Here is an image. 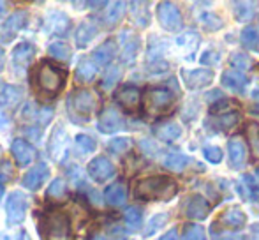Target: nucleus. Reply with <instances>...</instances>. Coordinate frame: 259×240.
<instances>
[{
  "instance_id": "nucleus-23",
  "label": "nucleus",
  "mask_w": 259,
  "mask_h": 240,
  "mask_svg": "<svg viewBox=\"0 0 259 240\" xmlns=\"http://www.w3.org/2000/svg\"><path fill=\"white\" fill-rule=\"evenodd\" d=\"M97 34V25L92 23V21H83L79 23V27L76 28V34H74V41L78 48H87L90 45L94 37Z\"/></svg>"
},
{
  "instance_id": "nucleus-28",
  "label": "nucleus",
  "mask_w": 259,
  "mask_h": 240,
  "mask_svg": "<svg viewBox=\"0 0 259 240\" xmlns=\"http://www.w3.org/2000/svg\"><path fill=\"white\" fill-rule=\"evenodd\" d=\"M238 191L243 199H250V202H252V199H257V196H259V185L254 177L243 175L242 180L238 182Z\"/></svg>"
},
{
  "instance_id": "nucleus-56",
  "label": "nucleus",
  "mask_w": 259,
  "mask_h": 240,
  "mask_svg": "<svg viewBox=\"0 0 259 240\" xmlns=\"http://www.w3.org/2000/svg\"><path fill=\"white\" fill-rule=\"evenodd\" d=\"M2 69H4V50L0 48V72H2Z\"/></svg>"
},
{
  "instance_id": "nucleus-37",
  "label": "nucleus",
  "mask_w": 259,
  "mask_h": 240,
  "mask_svg": "<svg viewBox=\"0 0 259 240\" xmlns=\"http://www.w3.org/2000/svg\"><path fill=\"white\" fill-rule=\"evenodd\" d=\"M182 240H206V231L203 226L194 223L185 224L184 233H182Z\"/></svg>"
},
{
  "instance_id": "nucleus-34",
  "label": "nucleus",
  "mask_w": 259,
  "mask_h": 240,
  "mask_svg": "<svg viewBox=\"0 0 259 240\" xmlns=\"http://www.w3.org/2000/svg\"><path fill=\"white\" fill-rule=\"evenodd\" d=\"M238 122H240V115H238V113H235V111H231V113L219 115L217 118H213V126L217 127V129L224 131V133L231 131L233 127H235Z\"/></svg>"
},
{
  "instance_id": "nucleus-16",
  "label": "nucleus",
  "mask_w": 259,
  "mask_h": 240,
  "mask_svg": "<svg viewBox=\"0 0 259 240\" xmlns=\"http://www.w3.org/2000/svg\"><path fill=\"white\" fill-rule=\"evenodd\" d=\"M221 83L228 90H231V92L243 94V92H245V89H247V83H249V79H247V76L243 74V72L236 71V69H229V71L222 72Z\"/></svg>"
},
{
  "instance_id": "nucleus-43",
  "label": "nucleus",
  "mask_w": 259,
  "mask_h": 240,
  "mask_svg": "<svg viewBox=\"0 0 259 240\" xmlns=\"http://www.w3.org/2000/svg\"><path fill=\"white\" fill-rule=\"evenodd\" d=\"M120 76H122V69H120L118 65L109 67L108 72H106L104 78H103V89H111V87L120 79Z\"/></svg>"
},
{
  "instance_id": "nucleus-13",
  "label": "nucleus",
  "mask_w": 259,
  "mask_h": 240,
  "mask_svg": "<svg viewBox=\"0 0 259 240\" xmlns=\"http://www.w3.org/2000/svg\"><path fill=\"white\" fill-rule=\"evenodd\" d=\"M115 99L122 108H125V110H129V111H134L140 106L141 92H140V89L134 85H123L122 89L116 90Z\"/></svg>"
},
{
  "instance_id": "nucleus-12",
  "label": "nucleus",
  "mask_w": 259,
  "mask_h": 240,
  "mask_svg": "<svg viewBox=\"0 0 259 240\" xmlns=\"http://www.w3.org/2000/svg\"><path fill=\"white\" fill-rule=\"evenodd\" d=\"M97 127H99V131L104 134L118 133L120 129H123V118H122V115L118 113V110H115V108H106L103 113H101Z\"/></svg>"
},
{
  "instance_id": "nucleus-53",
  "label": "nucleus",
  "mask_w": 259,
  "mask_h": 240,
  "mask_svg": "<svg viewBox=\"0 0 259 240\" xmlns=\"http://www.w3.org/2000/svg\"><path fill=\"white\" fill-rule=\"evenodd\" d=\"M7 126H9V117L0 110V129H6Z\"/></svg>"
},
{
  "instance_id": "nucleus-26",
  "label": "nucleus",
  "mask_w": 259,
  "mask_h": 240,
  "mask_svg": "<svg viewBox=\"0 0 259 240\" xmlns=\"http://www.w3.org/2000/svg\"><path fill=\"white\" fill-rule=\"evenodd\" d=\"M154 134L162 141H175L182 136V127L177 122H164L160 126H155Z\"/></svg>"
},
{
  "instance_id": "nucleus-20",
  "label": "nucleus",
  "mask_w": 259,
  "mask_h": 240,
  "mask_svg": "<svg viewBox=\"0 0 259 240\" xmlns=\"http://www.w3.org/2000/svg\"><path fill=\"white\" fill-rule=\"evenodd\" d=\"M11 152H13V157L16 159L18 166H27L34 161L35 150L30 143H27L25 140H14L11 145Z\"/></svg>"
},
{
  "instance_id": "nucleus-39",
  "label": "nucleus",
  "mask_w": 259,
  "mask_h": 240,
  "mask_svg": "<svg viewBox=\"0 0 259 240\" xmlns=\"http://www.w3.org/2000/svg\"><path fill=\"white\" fill-rule=\"evenodd\" d=\"M131 147H133V141H131L129 138H115V140H111L108 143L109 152L115 155L125 154V152L131 150Z\"/></svg>"
},
{
  "instance_id": "nucleus-11",
  "label": "nucleus",
  "mask_w": 259,
  "mask_h": 240,
  "mask_svg": "<svg viewBox=\"0 0 259 240\" xmlns=\"http://www.w3.org/2000/svg\"><path fill=\"white\" fill-rule=\"evenodd\" d=\"M180 74L185 87L191 90L203 89L213 82V71L210 69H182Z\"/></svg>"
},
{
  "instance_id": "nucleus-3",
  "label": "nucleus",
  "mask_w": 259,
  "mask_h": 240,
  "mask_svg": "<svg viewBox=\"0 0 259 240\" xmlns=\"http://www.w3.org/2000/svg\"><path fill=\"white\" fill-rule=\"evenodd\" d=\"M45 238L46 240H74L71 230V219L62 210H55L45 219Z\"/></svg>"
},
{
  "instance_id": "nucleus-21",
  "label": "nucleus",
  "mask_w": 259,
  "mask_h": 240,
  "mask_svg": "<svg viewBox=\"0 0 259 240\" xmlns=\"http://www.w3.org/2000/svg\"><path fill=\"white\" fill-rule=\"evenodd\" d=\"M34 55H35L34 45H30V43H20V45H16V48L13 50L14 67L21 69V71L27 69L30 65L32 59H34Z\"/></svg>"
},
{
  "instance_id": "nucleus-59",
  "label": "nucleus",
  "mask_w": 259,
  "mask_h": 240,
  "mask_svg": "<svg viewBox=\"0 0 259 240\" xmlns=\"http://www.w3.org/2000/svg\"><path fill=\"white\" fill-rule=\"evenodd\" d=\"M0 240H9V238H7L6 235H2V233H0Z\"/></svg>"
},
{
  "instance_id": "nucleus-54",
  "label": "nucleus",
  "mask_w": 259,
  "mask_h": 240,
  "mask_svg": "<svg viewBox=\"0 0 259 240\" xmlns=\"http://www.w3.org/2000/svg\"><path fill=\"white\" fill-rule=\"evenodd\" d=\"M250 240H259V223L250 226Z\"/></svg>"
},
{
  "instance_id": "nucleus-6",
  "label": "nucleus",
  "mask_w": 259,
  "mask_h": 240,
  "mask_svg": "<svg viewBox=\"0 0 259 240\" xmlns=\"http://www.w3.org/2000/svg\"><path fill=\"white\" fill-rule=\"evenodd\" d=\"M28 209V198L27 194L16 191L7 198L6 202V214H7V224L14 226V224H21L27 217Z\"/></svg>"
},
{
  "instance_id": "nucleus-38",
  "label": "nucleus",
  "mask_w": 259,
  "mask_h": 240,
  "mask_svg": "<svg viewBox=\"0 0 259 240\" xmlns=\"http://www.w3.org/2000/svg\"><path fill=\"white\" fill-rule=\"evenodd\" d=\"M48 53L52 57L58 60H69L72 55L71 48H69V45H65V43L62 41H57V43H52V45L48 46Z\"/></svg>"
},
{
  "instance_id": "nucleus-14",
  "label": "nucleus",
  "mask_w": 259,
  "mask_h": 240,
  "mask_svg": "<svg viewBox=\"0 0 259 240\" xmlns=\"http://www.w3.org/2000/svg\"><path fill=\"white\" fill-rule=\"evenodd\" d=\"M211 207L203 196L194 194L185 202V214H187L189 219L192 221H201L210 214Z\"/></svg>"
},
{
  "instance_id": "nucleus-47",
  "label": "nucleus",
  "mask_w": 259,
  "mask_h": 240,
  "mask_svg": "<svg viewBox=\"0 0 259 240\" xmlns=\"http://www.w3.org/2000/svg\"><path fill=\"white\" fill-rule=\"evenodd\" d=\"M203 152H205L206 161L211 163V165H217V163L222 161V150L219 147H206Z\"/></svg>"
},
{
  "instance_id": "nucleus-49",
  "label": "nucleus",
  "mask_w": 259,
  "mask_h": 240,
  "mask_svg": "<svg viewBox=\"0 0 259 240\" xmlns=\"http://www.w3.org/2000/svg\"><path fill=\"white\" fill-rule=\"evenodd\" d=\"M53 118V110L52 108H39L37 117H35V122H39L41 126H46L50 120Z\"/></svg>"
},
{
  "instance_id": "nucleus-1",
  "label": "nucleus",
  "mask_w": 259,
  "mask_h": 240,
  "mask_svg": "<svg viewBox=\"0 0 259 240\" xmlns=\"http://www.w3.org/2000/svg\"><path fill=\"white\" fill-rule=\"evenodd\" d=\"M177 182L164 175L140 179L134 184V196L143 202H167L177 194Z\"/></svg>"
},
{
  "instance_id": "nucleus-61",
  "label": "nucleus",
  "mask_w": 259,
  "mask_h": 240,
  "mask_svg": "<svg viewBox=\"0 0 259 240\" xmlns=\"http://www.w3.org/2000/svg\"><path fill=\"white\" fill-rule=\"evenodd\" d=\"M96 240H106V238H101V237H99V238H96Z\"/></svg>"
},
{
  "instance_id": "nucleus-22",
  "label": "nucleus",
  "mask_w": 259,
  "mask_h": 240,
  "mask_svg": "<svg viewBox=\"0 0 259 240\" xmlns=\"http://www.w3.org/2000/svg\"><path fill=\"white\" fill-rule=\"evenodd\" d=\"M23 97V90L16 85L0 82V106H14Z\"/></svg>"
},
{
  "instance_id": "nucleus-42",
  "label": "nucleus",
  "mask_w": 259,
  "mask_h": 240,
  "mask_svg": "<svg viewBox=\"0 0 259 240\" xmlns=\"http://www.w3.org/2000/svg\"><path fill=\"white\" fill-rule=\"evenodd\" d=\"M201 23H203V27L206 28V30H219V28H222V20L219 16H215L213 13H203L201 14Z\"/></svg>"
},
{
  "instance_id": "nucleus-7",
  "label": "nucleus",
  "mask_w": 259,
  "mask_h": 240,
  "mask_svg": "<svg viewBox=\"0 0 259 240\" xmlns=\"http://www.w3.org/2000/svg\"><path fill=\"white\" fill-rule=\"evenodd\" d=\"M157 18L162 28L169 32H177L182 28V14L175 4L171 2H160L157 6Z\"/></svg>"
},
{
  "instance_id": "nucleus-25",
  "label": "nucleus",
  "mask_w": 259,
  "mask_h": 240,
  "mask_svg": "<svg viewBox=\"0 0 259 240\" xmlns=\"http://www.w3.org/2000/svg\"><path fill=\"white\" fill-rule=\"evenodd\" d=\"M104 198L109 205L113 207H118V205H123L125 203V198H127V189L122 182H115V184L108 185V189L104 191Z\"/></svg>"
},
{
  "instance_id": "nucleus-60",
  "label": "nucleus",
  "mask_w": 259,
  "mask_h": 240,
  "mask_svg": "<svg viewBox=\"0 0 259 240\" xmlns=\"http://www.w3.org/2000/svg\"><path fill=\"white\" fill-rule=\"evenodd\" d=\"M256 175H257V182H259V168H257V172H256Z\"/></svg>"
},
{
  "instance_id": "nucleus-18",
  "label": "nucleus",
  "mask_w": 259,
  "mask_h": 240,
  "mask_svg": "<svg viewBox=\"0 0 259 240\" xmlns=\"http://www.w3.org/2000/svg\"><path fill=\"white\" fill-rule=\"evenodd\" d=\"M219 223L226 228H231V230H240V228L245 226L247 216L240 207H229L219 216Z\"/></svg>"
},
{
  "instance_id": "nucleus-52",
  "label": "nucleus",
  "mask_w": 259,
  "mask_h": 240,
  "mask_svg": "<svg viewBox=\"0 0 259 240\" xmlns=\"http://www.w3.org/2000/svg\"><path fill=\"white\" fill-rule=\"evenodd\" d=\"M159 240H178V235H177V230L175 228H171L167 233H164L162 237H160Z\"/></svg>"
},
{
  "instance_id": "nucleus-48",
  "label": "nucleus",
  "mask_w": 259,
  "mask_h": 240,
  "mask_svg": "<svg viewBox=\"0 0 259 240\" xmlns=\"http://www.w3.org/2000/svg\"><path fill=\"white\" fill-rule=\"evenodd\" d=\"M166 219H167L166 214H159V216L152 217L150 224H148V228H147V231H145V233H147V235H152L155 230H159V228L162 226L164 223H166Z\"/></svg>"
},
{
  "instance_id": "nucleus-17",
  "label": "nucleus",
  "mask_w": 259,
  "mask_h": 240,
  "mask_svg": "<svg viewBox=\"0 0 259 240\" xmlns=\"http://www.w3.org/2000/svg\"><path fill=\"white\" fill-rule=\"evenodd\" d=\"M69 27H71V20L62 11H55L45 21V30L52 35H64L69 30Z\"/></svg>"
},
{
  "instance_id": "nucleus-4",
  "label": "nucleus",
  "mask_w": 259,
  "mask_h": 240,
  "mask_svg": "<svg viewBox=\"0 0 259 240\" xmlns=\"http://www.w3.org/2000/svg\"><path fill=\"white\" fill-rule=\"evenodd\" d=\"M67 106L71 111V117L78 118V115H81L83 118H89V115L96 110L97 106V99L94 96V92L87 89H79L69 96L67 99Z\"/></svg>"
},
{
  "instance_id": "nucleus-9",
  "label": "nucleus",
  "mask_w": 259,
  "mask_h": 240,
  "mask_svg": "<svg viewBox=\"0 0 259 240\" xmlns=\"http://www.w3.org/2000/svg\"><path fill=\"white\" fill-rule=\"evenodd\" d=\"M67 143H69V138L67 133H65L64 126H57L53 129L52 136H50V143H48V154L53 161L60 163L62 159L67 155Z\"/></svg>"
},
{
  "instance_id": "nucleus-24",
  "label": "nucleus",
  "mask_w": 259,
  "mask_h": 240,
  "mask_svg": "<svg viewBox=\"0 0 259 240\" xmlns=\"http://www.w3.org/2000/svg\"><path fill=\"white\" fill-rule=\"evenodd\" d=\"M115 55H116V41L115 39H108V41H104L103 45L97 46L96 52L92 53L96 64H99V65H108L109 62L115 59Z\"/></svg>"
},
{
  "instance_id": "nucleus-2",
  "label": "nucleus",
  "mask_w": 259,
  "mask_h": 240,
  "mask_svg": "<svg viewBox=\"0 0 259 240\" xmlns=\"http://www.w3.org/2000/svg\"><path fill=\"white\" fill-rule=\"evenodd\" d=\"M65 79H67V72L64 69H58L52 65L50 62H41L35 69V82L37 87L42 92L50 94H58L65 87Z\"/></svg>"
},
{
  "instance_id": "nucleus-50",
  "label": "nucleus",
  "mask_w": 259,
  "mask_h": 240,
  "mask_svg": "<svg viewBox=\"0 0 259 240\" xmlns=\"http://www.w3.org/2000/svg\"><path fill=\"white\" fill-rule=\"evenodd\" d=\"M219 60H221V53L219 52H206L205 55L201 57V64H206V65H217Z\"/></svg>"
},
{
  "instance_id": "nucleus-36",
  "label": "nucleus",
  "mask_w": 259,
  "mask_h": 240,
  "mask_svg": "<svg viewBox=\"0 0 259 240\" xmlns=\"http://www.w3.org/2000/svg\"><path fill=\"white\" fill-rule=\"evenodd\" d=\"M74 147L78 150V154L87 155L96 150V140L92 136H89V134H78L74 138Z\"/></svg>"
},
{
  "instance_id": "nucleus-32",
  "label": "nucleus",
  "mask_w": 259,
  "mask_h": 240,
  "mask_svg": "<svg viewBox=\"0 0 259 240\" xmlns=\"http://www.w3.org/2000/svg\"><path fill=\"white\" fill-rule=\"evenodd\" d=\"M123 13H125V2L109 4V7L104 11V23L108 25V27H113V25L122 20Z\"/></svg>"
},
{
  "instance_id": "nucleus-35",
  "label": "nucleus",
  "mask_w": 259,
  "mask_h": 240,
  "mask_svg": "<svg viewBox=\"0 0 259 240\" xmlns=\"http://www.w3.org/2000/svg\"><path fill=\"white\" fill-rule=\"evenodd\" d=\"M247 134V141H249V148L252 152V155L256 159H259V126L256 122H249L245 129Z\"/></svg>"
},
{
  "instance_id": "nucleus-41",
  "label": "nucleus",
  "mask_w": 259,
  "mask_h": 240,
  "mask_svg": "<svg viewBox=\"0 0 259 240\" xmlns=\"http://www.w3.org/2000/svg\"><path fill=\"white\" fill-rule=\"evenodd\" d=\"M233 108H235V110L238 108V103H236V101H233V99H221V101H217L215 104H211L210 111L213 115H224V113H231Z\"/></svg>"
},
{
  "instance_id": "nucleus-29",
  "label": "nucleus",
  "mask_w": 259,
  "mask_h": 240,
  "mask_svg": "<svg viewBox=\"0 0 259 240\" xmlns=\"http://www.w3.org/2000/svg\"><path fill=\"white\" fill-rule=\"evenodd\" d=\"M129 37H123V50H122V60L123 62H134L140 52V39L138 35L127 32Z\"/></svg>"
},
{
  "instance_id": "nucleus-19",
  "label": "nucleus",
  "mask_w": 259,
  "mask_h": 240,
  "mask_svg": "<svg viewBox=\"0 0 259 240\" xmlns=\"http://www.w3.org/2000/svg\"><path fill=\"white\" fill-rule=\"evenodd\" d=\"M228 152H229V163H231V168L240 170L243 168L247 161V147L240 138H231L228 141Z\"/></svg>"
},
{
  "instance_id": "nucleus-57",
  "label": "nucleus",
  "mask_w": 259,
  "mask_h": 240,
  "mask_svg": "<svg viewBox=\"0 0 259 240\" xmlns=\"http://www.w3.org/2000/svg\"><path fill=\"white\" fill-rule=\"evenodd\" d=\"M2 196H4V182L0 179V199H2Z\"/></svg>"
},
{
  "instance_id": "nucleus-31",
  "label": "nucleus",
  "mask_w": 259,
  "mask_h": 240,
  "mask_svg": "<svg viewBox=\"0 0 259 240\" xmlns=\"http://www.w3.org/2000/svg\"><path fill=\"white\" fill-rule=\"evenodd\" d=\"M256 4L254 2H235L233 4V13H235L236 21L240 23H247L254 18V13H256Z\"/></svg>"
},
{
  "instance_id": "nucleus-8",
  "label": "nucleus",
  "mask_w": 259,
  "mask_h": 240,
  "mask_svg": "<svg viewBox=\"0 0 259 240\" xmlns=\"http://www.w3.org/2000/svg\"><path fill=\"white\" fill-rule=\"evenodd\" d=\"M28 21V13L25 9L16 11L13 13L6 21L2 23V28H0V41L2 43H11L16 34L25 27V23Z\"/></svg>"
},
{
  "instance_id": "nucleus-30",
  "label": "nucleus",
  "mask_w": 259,
  "mask_h": 240,
  "mask_svg": "<svg viewBox=\"0 0 259 240\" xmlns=\"http://www.w3.org/2000/svg\"><path fill=\"white\" fill-rule=\"evenodd\" d=\"M96 74H97V67H96V64H94V62H90V60H81V62H79V65L76 67V72H74L76 82H78V83L92 82V79L96 78Z\"/></svg>"
},
{
  "instance_id": "nucleus-58",
  "label": "nucleus",
  "mask_w": 259,
  "mask_h": 240,
  "mask_svg": "<svg viewBox=\"0 0 259 240\" xmlns=\"http://www.w3.org/2000/svg\"><path fill=\"white\" fill-rule=\"evenodd\" d=\"M4 11H6V2H0V14H2Z\"/></svg>"
},
{
  "instance_id": "nucleus-5",
  "label": "nucleus",
  "mask_w": 259,
  "mask_h": 240,
  "mask_svg": "<svg viewBox=\"0 0 259 240\" xmlns=\"http://www.w3.org/2000/svg\"><path fill=\"white\" fill-rule=\"evenodd\" d=\"M171 104H173V94L164 87L148 89L147 94H145V108L152 115L164 113V111L169 110Z\"/></svg>"
},
{
  "instance_id": "nucleus-33",
  "label": "nucleus",
  "mask_w": 259,
  "mask_h": 240,
  "mask_svg": "<svg viewBox=\"0 0 259 240\" xmlns=\"http://www.w3.org/2000/svg\"><path fill=\"white\" fill-rule=\"evenodd\" d=\"M240 37H242L243 48L256 50L259 46V30L256 27H252V25H249V27L243 28L242 34H240Z\"/></svg>"
},
{
  "instance_id": "nucleus-10",
  "label": "nucleus",
  "mask_w": 259,
  "mask_h": 240,
  "mask_svg": "<svg viewBox=\"0 0 259 240\" xmlns=\"http://www.w3.org/2000/svg\"><path fill=\"white\" fill-rule=\"evenodd\" d=\"M87 172H89L90 179H94L96 182H106L108 179H113V177H115L116 170L108 157L97 155L96 159H92V161L89 163Z\"/></svg>"
},
{
  "instance_id": "nucleus-46",
  "label": "nucleus",
  "mask_w": 259,
  "mask_h": 240,
  "mask_svg": "<svg viewBox=\"0 0 259 240\" xmlns=\"http://www.w3.org/2000/svg\"><path fill=\"white\" fill-rule=\"evenodd\" d=\"M231 64L240 69H250L252 67V59L245 53H236V55L231 57Z\"/></svg>"
},
{
  "instance_id": "nucleus-51",
  "label": "nucleus",
  "mask_w": 259,
  "mask_h": 240,
  "mask_svg": "<svg viewBox=\"0 0 259 240\" xmlns=\"http://www.w3.org/2000/svg\"><path fill=\"white\" fill-rule=\"evenodd\" d=\"M109 237H111L113 240H127V235L125 231L122 230L120 226H115L109 230Z\"/></svg>"
},
{
  "instance_id": "nucleus-15",
  "label": "nucleus",
  "mask_w": 259,
  "mask_h": 240,
  "mask_svg": "<svg viewBox=\"0 0 259 240\" xmlns=\"http://www.w3.org/2000/svg\"><path fill=\"white\" fill-rule=\"evenodd\" d=\"M48 177H50L48 165L39 163V165H35L34 168H30V172L25 173V177L21 182H23V185L28 189V191H37V189L45 184V180L48 179Z\"/></svg>"
},
{
  "instance_id": "nucleus-40",
  "label": "nucleus",
  "mask_w": 259,
  "mask_h": 240,
  "mask_svg": "<svg viewBox=\"0 0 259 240\" xmlns=\"http://www.w3.org/2000/svg\"><path fill=\"white\" fill-rule=\"evenodd\" d=\"M125 223L129 228H133V230H138V228L141 226V223H143V214H141V210L138 209V207H129V209L125 210Z\"/></svg>"
},
{
  "instance_id": "nucleus-55",
  "label": "nucleus",
  "mask_w": 259,
  "mask_h": 240,
  "mask_svg": "<svg viewBox=\"0 0 259 240\" xmlns=\"http://www.w3.org/2000/svg\"><path fill=\"white\" fill-rule=\"evenodd\" d=\"M87 6H90V7H104L106 2H87Z\"/></svg>"
},
{
  "instance_id": "nucleus-27",
  "label": "nucleus",
  "mask_w": 259,
  "mask_h": 240,
  "mask_svg": "<svg viewBox=\"0 0 259 240\" xmlns=\"http://www.w3.org/2000/svg\"><path fill=\"white\" fill-rule=\"evenodd\" d=\"M191 165H196V163H192L187 155L180 154V152H171V154H167L166 159H164V166H166L167 170H171V172H184V170Z\"/></svg>"
},
{
  "instance_id": "nucleus-44",
  "label": "nucleus",
  "mask_w": 259,
  "mask_h": 240,
  "mask_svg": "<svg viewBox=\"0 0 259 240\" xmlns=\"http://www.w3.org/2000/svg\"><path fill=\"white\" fill-rule=\"evenodd\" d=\"M65 196V182L62 179H57L52 182V185L48 187V198L53 199H62Z\"/></svg>"
},
{
  "instance_id": "nucleus-45",
  "label": "nucleus",
  "mask_w": 259,
  "mask_h": 240,
  "mask_svg": "<svg viewBox=\"0 0 259 240\" xmlns=\"http://www.w3.org/2000/svg\"><path fill=\"white\" fill-rule=\"evenodd\" d=\"M178 45L180 46H187V50H194L196 46H198V43H199V35L196 34V32H185L182 37H178Z\"/></svg>"
}]
</instances>
